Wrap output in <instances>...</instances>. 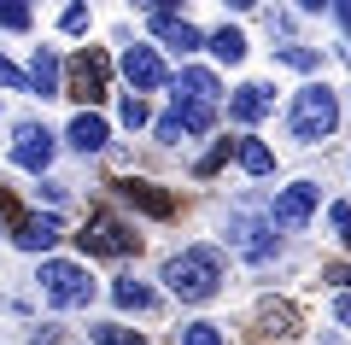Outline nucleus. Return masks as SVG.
Returning a JSON list of instances; mask_svg holds the SVG:
<instances>
[{
  "mask_svg": "<svg viewBox=\"0 0 351 345\" xmlns=\"http://www.w3.org/2000/svg\"><path fill=\"white\" fill-rule=\"evenodd\" d=\"M164 287H170L182 305H205V298H217V287H223V252L182 246L176 258H164Z\"/></svg>",
  "mask_w": 351,
  "mask_h": 345,
  "instance_id": "1",
  "label": "nucleus"
},
{
  "mask_svg": "<svg viewBox=\"0 0 351 345\" xmlns=\"http://www.w3.org/2000/svg\"><path fill=\"white\" fill-rule=\"evenodd\" d=\"M36 287H41V298H47L53 310H88L94 305V275L76 258H41Z\"/></svg>",
  "mask_w": 351,
  "mask_h": 345,
  "instance_id": "2",
  "label": "nucleus"
},
{
  "mask_svg": "<svg viewBox=\"0 0 351 345\" xmlns=\"http://www.w3.org/2000/svg\"><path fill=\"white\" fill-rule=\"evenodd\" d=\"M287 129H293V141H328L339 129V94L322 88V82L299 88L293 94V111H287Z\"/></svg>",
  "mask_w": 351,
  "mask_h": 345,
  "instance_id": "3",
  "label": "nucleus"
},
{
  "mask_svg": "<svg viewBox=\"0 0 351 345\" xmlns=\"http://www.w3.org/2000/svg\"><path fill=\"white\" fill-rule=\"evenodd\" d=\"M76 240H82L88 258H129V252H141V235L129 228L123 217H112V211H94Z\"/></svg>",
  "mask_w": 351,
  "mask_h": 345,
  "instance_id": "4",
  "label": "nucleus"
},
{
  "mask_svg": "<svg viewBox=\"0 0 351 345\" xmlns=\"http://www.w3.org/2000/svg\"><path fill=\"white\" fill-rule=\"evenodd\" d=\"M106 82H112V59L100 47H82L71 64H64V94L82 99V111H94L106 99Z\"/></svg>",
  "mask_w": 351,
  "mask_h": 345,
  "instance_id": "5",
  "label": "nucleus"
},
{
  "mask_svg": "<svg viewBox=\"0 0 351 345\" xmlns=\"http://www.w3.org/2000/svg\"><path fill=\"white\" fill-rule=\"evenodd\" d=\"M53 152H59V141H53V129L36 123V117H29V123H18L12 141H6V158H12L18 170H29V176H47Z\"/></svg>",
  "mask_w": 351,
  "mask_h": 345,
  "instance_id": "6",
  "label": "nucleus"
},
{
  "mask_svg": "<svg viewBox=\"0 0 351 345\" xmlns=\"http://www.w3.org/2000/svg\"><path fill=\"white\" fill-rule=\"evenodd\" d=\"M316 199H322V187H316V182L281 187L276 205H269V222H276V228H304V222H311V211H316Z\"/></svg>",
  "mask_w": 351,
  "mask_h": 345,
  "instance_id": "7",
  "label": "nucleus"
},
{
  "mask_svg": "<svg viewBox=\"0 0 351 345\" xmlns=\"http://www.w3.org/2000/svg\"><path fill=\"white\" fill-rule=\"evenodd\" d=\"M123 76H129V88H135V94H158V88L170 82L158 47H129V53H123Z\"/></svg>",
  "mask_w": 351,
  "mask_h": 345,
  "instance_id": "8",
  "label": "nucleus"
},
{
  "mask_svg": "<svg viewBox=\"0 0 351 345\" xmlns=\"http://www.w3.org/2000/svg\"><path fill=\"white\" fill-rule=\"evenodd\" d=\"M147 24H152V36H158V41H164L170 53H182V59L205 47V36H199L193 24H188V18H176V12H158V6H152V12H147Z\"/></svg>",
  "mask_w": 351,
  "mask_h": 345,
  "instance_id": "9",
  "label": "nucleus"
},
{
  "mask_svg": "<svg viewBox=\"0 0 351 345\" xmlns=\"http://www.w3.org/2000/svg\"><path fill=\"white\" fill-rule=\"evenodd\" d=\"M64 141H71L82 158H94V152H106L112 147V123H106L100 111H76L71 117V129H64Z\"/></svg>",
  "mask_w": 351,
  "mask_h": 345,
  "instance_id": "10",
  "label": "nucleus"
},
{
  "mask_svg": "<svg viewBox=\"0 0 351 345\" xmlns=\"http://www.w3.org/2000/svg\"><path fill=\"white\" fill-rule=\"evenodd\" d=\"M24 82L36 88L41 99H59V94H64V64H59V53H53V47H36V53H29Z\"/></svg>",
  "mask_w": 351,
  "mask_h": 345,
  "instance_id": "11",
  "label": "nucleus"
},
{
  "mask_svg": "<svg viewBox=\"0 0 351 345\" xmlns=\"http://www.w3.org/2000/svg\"><path fill=\"white\" fill-rule=\"evenodd\" d=\"M59 235H64V222L59 217H41V211H36V217H18V246H24V252H36V258H41V252H53V246H59Z\"/></svg>",
  "mask_w": 351,
  "mask_h": 345,
  "instance_id": "12",
  "label": "nucleus"
},
{
  "mask_svg": "<svg viewBox=\"0 0 351 345\" xmlns=\"http://www.w3.org/2000/svg\"><path fill=\"white\" fill-rule=\"evenodd\" d=\"M269 106H276V99H269V88H263V82H246V88L228 94V117H234V123H263Z\"/></svg>",
  "mask_w": 351,
  "mask_h": 345,
  "instance_id": "13",
  "label": "nucleus"
},
{
  "mask_svg": "<svg viewBox=\"0 0 351 345\" xmlns=\"http://www.w3.org/2000/svg\"><path fill=\"white\" fill-rule=\"evenodd\" d=\"M176 99H199V106H217V99H223V82H217L205 64H182V76H176Z\"/></svg>",
  "mask_w": 351,
  "mask_h": 345,
  "instance_id": "14",
  "label": "nucleus"
},
{
  "mask_svg": "<svg viewBox=\"0 0 351 345\" xmlns=\"http://www.w3.org/2000/svg\"><path fill=\"white\" fill-rule=\"evenodd\" d=\"M228 240H234V246H240V258H252V263H263L269 252H276L269 228H258V222H246V217H234V222H228Z\"/></svg>",
  "mask_w": 351,
  "mask_h": 345,
  "instance_id": "15",
  "label": "nucleus"
},
{
  "mask_svg": "<svg viewBox=\"0 0 351 345\" xmlns=\"http://www.w3.org/2000/svg\"><path fill=\"white\" fill-rule=\"evenodd\" d=\"M117 193H123L135 211H147V217H170V211H176V199H170V193H158L152 182H141V176H129V182L117 187Z\"/></svg>",
  "mask_w": 351,
  "mask_h": 345,
  "instance_id": "16",
  "label": "nucleus"
},
{
  "mask_svg": "<svg viewBox=\"0 0 351 345\" xmlns=\"http://www.w3.org/2000/svg\"><path fill=\"white\" fill-rule=\"evenodd\" d=\"M170 117L182 123V135H205V129L217 123V106H199V99H176Z\"/></svg>",
  "mask_w": 351,
  "mask_h": 345,
  "instance_id": "17",
  "label": "nucleus"
},
{
  "mask_svg": "<svg viewBox=\"0 0 351 345\" xmlns=\"http://www.w3.org/2000/svg\"><path fill=\"white\" fill-rule=\"evenodd\" d=\"M112 298H117V310H152V305H158V293H152L147 281H135V275L112 281Z\"/></svg>",
  "mask_w": 351,
  "mask_h": 345,
  "instance_id": "18",
  "label": "nucleus"
},
{
  "mask_svg": "<svg viewBox=\"0 0 351 345\" xmlns=\"http://www.w3.org/2000/svg\"><path fill=\"white\" fill-rule=\"evenodd\" d=\"M234 158H240V170H246V176H269V170H276V152H269V147H263V141H234Z\"/></svg>",
  "mask_w": 351,
  "mask_h": 345,
  "instance_id": "19",
  "label": "nucleus"
},
{
  "mask_svg": "<svg viewBox=\"0 0 351 345\" xmlns=\"http://www.w3.org/2000/svg\"><path fill=\"white\" fill-rule=\"evenodd\" d=\"M211 53H217V59H223V64H240V59H246V36H240V29H217V36H211Z\"/></svg>",
  "mask_w": 351,
  "mask_h": 345,
  "instance_id": "20",
  "label": "nucleus"
},
{
  "mask_svg": "<svg viewBox=\"0 0 351 345\" xmlns=\"http://www.w3.org/2000/svg\"><path fill=\"white\" fill-rule=\"evenodd\" d=\"M88 340H94V345H147L141 333H129L123 322H94V328H88Z\"/></svg>",
  "mask_w": 351,
  "mask_h": 345,
  "instance_id": "21",
  "label": "nucleus"
},
{
  "mask_svg": "<svg viewBox=\"0 0 351 345\" xmlns=\"http://www.w3.org/2000/svg\"><path fill=\"white\" fill-rule=\"evenodd\" d=\"M147 117H152V111H147V99H141V94L117 99V123H123V129H147Z\"/></svg>",
  "mask_w": 351,
  "mask_h": 345,
  "instance_id": "22",
  "label": "nucleus"
},
{
  "mask_svg": "<svg viewBox=\"0 0 351 345\" xmlns=\"http://www.w3.org/2000/svg\"><path fill=\"white\" fill-rule=\"evenodd\" d=\"M176 345H223V328L217 322H188V328L176 333Z\"/></svg>",
  "mask_w": 351,
  "mask_h": 345,
  "instance_id": "23",
  "label": "nucleus"
},
{
  "mask_svg": "<svg viewBox=\"0 0 351 345\" xmlns=\"http://www.w3.org/2000/svg\"><path fill=\"white\" fill-rule=\"evenodd\" d=\"M36 24V12L29 6H12V0H0V29H29Z\"/></svg>",
  "mask_w": 351,
  "mask_h": 345,
  "instance_id": "24",
  "label": "nucleus"
},
{
  "mask_svg": "<svg viewBox=\"0 0 351 345\" xmlns=\"http://www.w3.org/2000/svg\"><path fill=\"white\" fill-rule=\"evenodd\" d=\"M59 36H88V6H64L59 12Z\"/></svg>",
  "mask_w": 351,
  "mask_h": 345,
  "instance_id": "25",
  "label": "nucleus"
},
{
  "mask_svg": "<svg viewBox=\"0 0 351 345\" xmlns=\"http://www.w3.org/2000/svg\"><path fill=\"white\" fill-rule=\"evenodd\" d=\"M223 158H228V141H217V147L205 152L199 164H193V176H217V170H223Z\"/></svg>",
  "mask_w": 351,
  "mask_h": 345,
  "instance_id": "26",
  "label": "nucleus"
},
{
  "mask_svg": "<svg viewBox=\"0 0 351 345\" xmlns=\"http://www.w3.org/2000/svg\"><path fill=\"white\" fill-rule=\"evenodd\" d=\"M0 88H12V94H24V88H29V82H24V71H18L6 53H0Z\"/></svg>",
  "mask_w": 351,
  "mask_h": 345,
  "instance_id": "27",
  "label": "nucleus"
},
{
  "mask_svg": "<svg viewBox=\"0 0 351 345\" xmlns=\"http://www.w3.org/2000/svg\"><path fill=\"white\" fill-rule=\"evenodd\" d=\"M281 64H293V71H316V53L311 47H281Z\"/></svg>",
  "mask_w": 351,
  "mask_h": 345,
  "instance_id": "28",
  "label": "nucleus"
},
{
  "mask_svg": "<svg viewBox=\"0 0 351 345\" xmlns=\"http://www.w3.org/2000/svg\"><path fill=\"white\" fill-rule=\"evenodd\" d=\"M328 222H334L339 240H351V205H328Z\"/></svg>",
  "mask_w": 351,
  "mask_h": 345,
  "instance_id": "29",
  "label": "nucleus"
},
{
  "mask_svg": "<svg viewBox=\"0 0 351 345\" xmlns=\"http://www.w3.org/2000/svg\"><path fill=\"white\" fill-rule=\"evenodd\" d=\"M152 135H158L164 147H170V141H182V123H176V117H158V129H152Z\"/></svg>",
  "mask_w": 351,
  "mask_h": 345,
  "instance_id": "30",
  "label": "nucleus"
},
{
  "mask_svg": "<svg viewBox=\"0 0 351 345\" xmlns=\"http://www.w3.org/2000/svg\"><path fill=\"white\" fill-rule=\"evenodd\" d=\"M41 199L47 205H64V182H41Z\"/></svg>",
  "mask_w": 351,
  "mask_h": 345,
  "instance_id": "31",
  "label": "nucleus"
},
{
  "mask_svg": "<svg viewBox=\"0 0 351 345\" xmlns=\"http://www.w3.org/2000/svg\"><path fill=\"white\" fill-rule=\"evenodd\" d=\"M334 316H339V322L351 328V293H339V298H334Z\"/></svg>",
  "mask_w": 351,
  "mask_h": 345,
  "instance_id": "32",
  "label": "nucleus"
},
{
  "mask_svg": "<svg viewBox=\"0 0 351 345\" xmlns=\"http://www.w3.org/2000/svg\"><path fill=\"white\" fill-rule=\"evenodd\" d=\"M334 12H339V24H346V29H351V0H339Z\"/></svg>",
  "mask_w": 351,
  "mask_h": 345,
  "instance_id": "33",
  "label": "nucleus"
},
{
  "mask_svg": "<svg viewBox=\"0 0 351 345\" xmlns=\"http://www.w3.org/2000/svg\"><path fill=\"white\" fill-rule=\"evenodd\" d=\"M0 235H6V228H0Z\"/></svg>",
  "mask_w": 351,
  "mask_h": 345,
  "instance_id": "34",
  "label": "nucleus"
}]
</instances>
